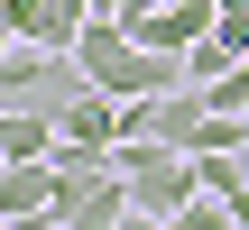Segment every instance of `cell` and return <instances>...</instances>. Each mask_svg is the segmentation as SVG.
<instances>
[{
    "label": "cell",
    "mask_w": 249,
    "mask_h": 230,
    "mask_svg": "<svg viewBox=\"0 0 249 230\" xmlns=\"http://www.w3.org/2000/svg\"><path fill=\"white\" fill-rule=\"evenodd\" d=\"M120 175H129V194H139V221H157V230H176L194 203H203V157L194 148H176V138H148V129H129L120 148Z\"/></svg>",
    "instance_id": "6da1fadb"
}]
</instances>
